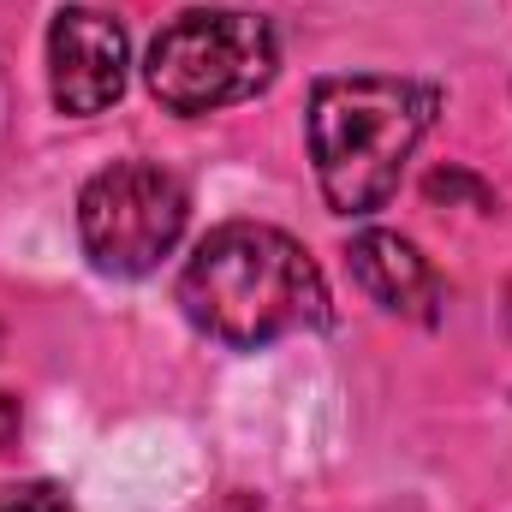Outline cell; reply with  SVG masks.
Listing matches in <instances>:
<instances>
[{
    "label": "cell",
    "mask_w": 512,
    "mask_h": 512,
    "mask_svg": "<svg viewBox=\"0 0 512 512\" xmlns=\"http://www.w3.org/2000/svg\"><path fill=\"white\" fill-rule=\"evenodd\" d=\"M179 310L191 316L197 334L233 352H256L286 334L334 322L328 280L310 251L292 233L256 221H227L191 251L179 274Z\"/></svg>",
    "instance_id": "1"
},
{
    "label": "cell",
    "mask_w": 512,
    "mask_h": 512,
    "mask_svg": "<svg viewBox=\"0 0 512 512\" xmlns=\"http://www.w3.org/2000/svg\"><path fill=\"white\" fill-rule=\"evenodd\" d=\"M441 96L405 78H322L310 90V155L322 197L340 215H376L399 191V173L429 131Z\"/></svg>",
    "instance_id": "2"
},
{
    "label": "cell",
    "mask_w": 512,
    "mask_h": 512,
    "mask_svg": "<svg viewBox=\"0 0 512 512\" xmlns=\"http://www.w3.org/2000/svg\"><path fill=\"white\" fill-rule=\"evenodd\" d=\"M280 48L268 18L239 6H191L143 54V84L173 114H215L233 102H251L274 84Z\"/></svg>",
    "instance_id": "3"
},
{
    "label": "cell",
    "mask_w": 512,
    "mask_h": 512,
    "mask_svg": "<svg viewBox=\"0 0 512 512\" xmlns=\"http://www.w3.org/2000/svg\"><path fill=\"white\" fill-rule=\"evenodd\" d=\"M185 221H191V197L155 161H114L78 197L84 256L114 280L161 268V256H173V245L185 239Z\"/></svg>",
    "instance_id": "4"
},
{
    "label": "cell",
    "mask_w": 512,
    "mask_h": 512,
    "mask_svg": "<svg viewBox=\"0 0 512 512\" xmlns=\"http://www.w3.org/2000/svg\"><path fill=\"white\" fill-rule=\"evenodd\" d=\"M126 30L96 6H66L48 30V90L54 108L90 120L126 96Z\"/></svg>",
    "instance_id": "5"
},
{
    "label": "cell",
    "mask_w": 512,
    "mask_h": 512,
    "mask_svg": "<svg viewBox=\"0 0 512 512\" xmlns=\"http://www.w3.org/2000/svg\"><path fill=\"white\" fill-rule=\"evenodd\" d=\"M346 262H352L358 286H364L382 310L411 316V322H441V280H435V268L423 262V251H417L411 239L370 227V233L352 239Z\"/></svg>",
    "instance_id": "6"
},
{
    "label": "cell",
    "mask_w": 512,
    "mask_h": 512,
    "mask_svg": "<svg viewBox=\"0 0 512 512\" xmlns=\"http://www.w3.org/2000/svg\"><path fill=\"white\" fill-rule=\"evenodd\" d=\"M0 512H72V501L54 483H12L0 489Z\"/></svg>",
    "instance_id": "7"
},
{
    "label": "cell",
    "mask_w": 512,
    "mask_h": 512,
    "mask_svg": "<svg viewBox=\"0 0 512 512\" xmlns=\"http://www.w3.org/2000/svg\"><path fill=\"white\" fill-rule=\"evenodd\" d=\"M429 197H435V203H441V197H447V203H459V197H465L471 209H495L489 185H477L471 173H453V167H447V173H429Z\"/></svg>",
    "instance_id": "8"
},
{
    "label": "cell",
    "mask_w": 512,
    "mask_h": 512,
    "mask_svg": "<svg viewBox=\"0 0 512 512\" xmlns=\"http://www.w3.org/2000/svg\"><path fill=\"white\" fill-rule=\"evenodd\" d=\"M12 435H18V399H6V393H0V447H6Z\"/></svg>",
    "instance_id": "9"
}]
</instances>
